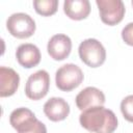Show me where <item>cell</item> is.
<instances>
[{
	"mask_svg": "<svg viewBox=\"0 0 133 133\" xmlns=\"http://www.w3.org/2000/svg\"><path fill=\"white\" fill-rule=\"evenodd\" d=\"M80 125L91 133H113L117 128L114 112L103 106H97L82 111Z\"/></svg>",
	"mask_w": 133,
	"mask_h": 133,
	"instance_id": "1",
	"label": "cell"
},
{
	"mask_svg": "<svg viewBox=\"0 0 133 133\" xmlns=\"http://www.w3.org/2000/svg\"><path fill=\"white\" fill-rule=\"evenodd\" d=\"M9 123L18 133H47L45 124L38 121L30 109L25 107L15 109L10 113Z\"/></svg>",
	"mask_w": 133,
	"mask_h": 133,
	"instance_id": "2",
	"label": "cell"
},
{
	"mask_svg": "<svg viewBox=\"0 0 133 133\" xmlns=\"http://www.w3.org/2000/svg\"><path fill=\"white\" fill-rule=\"evenodd\" d=\"M78 52L82 62L90 68L101 66L106 59V50L96 38H87L81 42Z\"/></svg>",
	"mask_w": 133,
	"mask_h": 133,
	"instance_id": "3",
	"label": "cell"
},
{
	"mask_svg": "<svg viewBox=\"0 0 133 133\" xmlns=\"http://www.w3.org/2000/svg\"><path fill=\"white\" fill-rule=\"evenodd\" d=\"M83 81V73L81 69L74 63L61 65L55 74V83L58 89L62 91H71L78 87Z\"/></svg>",
	"mask_w": 133,
	"mask_h": 133,
	"instance_id": "4",
	"label": "cell"
},
{
	"mask_svg": "<svg viewBox=\"0 0 133 133\" xmlns=\"http://www.w3.org/2000/svg\"><path fill=\"white\" fill-rule=\"evenodd\" d=\"M6 28L8 32L17 38H28L35 31V22L29 15L17 12L8 17Z\"/></svg>",
	"mask_w": 133,
	"mask_h": 133,
	"instance_id": "5",
	"label": "cell"
},
{
	"mask_svg": "<svg viewBox=\"0 0 133 133\" xmlns=\"http://www.w3.org/2000/svg\"><path fill=\"white\" fill-rule=\"evenodd\" d=\"M50 76L47 71L39 70L31 74L25 85V94L30 100H41L49 91Z\"/></svg>",
	"mask_w": 133,
	"mask_h": 133,
	"instance_id": "6",
	"label": "cell"
},
{
	"mask_svg": "<svg viewBox=\"0 0 133 133\" xmlns=\"http://www.w3.org/2000/svg\"><path fill=\"white\" fill-rule=\"evenodd\" d=\"M100 18L103 23L114 26L122 22L125 16V5L121 0H97Z\"/></svg>",
	"mask_w": 133,
	"mask_h": 133,
	"instance_id": "7",
	"label": "cell"
},
{
	"mask_svg": "<svg viewBox=\"0 0 133 133\" xmlns=\"http://www.w3.org/2000/svg\"><path fill=\"white\" fill-rule=\"evenodd\" d=\"M47 50L50 57L54 60H63L71 53L72 41L65 34H55L49 39Z\"/></svg>",
	"mask_w": 133,
	"mask_h": 133,
	"instance_id": "8",
	"label": "cell"
},
{
	"mask_svg": "<svg viewBox=\"0 0 133 133\" xmlns=\"http://www.w3.org/2000/svg\"><path fill=\"white\" fill-rule=\"evenodd\" d=\"M75 100L77 107L80 110L84 111L92 107L103 106V104L105 103V95L99 88L94 86H88L82 89L77 95Z\"/></svg>",
	"mask_w": 133,
	"mask_h": 133,
	"instance_id": "9",
	"label": "cell"
},
{
	"mask_svg": "<svg viewBox=\"0 0 133 133\" xmlns=\"http://www.w3.org/2000/svg\"><path fill=\"white\" fill-rule=\"evenodd\" d=\"M46 116L52 122H60L66 118L70 113V105L62 98L54 97L49 99L44 105Z\"/></svg>",
	"mask_w": 133,
	"mask_h": 133,
	"instance_id": "10",
	"label": "cell"
},
{
	"mask_svg": "<svg viewBox=\"0 0 133 133\" xmlns=\"http://www.w3.org/2000/svg\"><path fill=\"white\" fill-rule=\"evenodd\" d=\"M16 58L22 66L31 69L39 63L41 52L39 49L33 44H22L17 48Z\"/></svg>",
	"mask_w": 133,
	"mask_h": 133,
	"instance_id": "11",
	"label": "cell"
},
{
	"mask_svg": "<svg viewBox=\"0 0 133 133\" xmlns=\"http://www.w3.org/2000/svg\"><path fill=\"white\" fill-rule=\"evenodd\" d=\"M20 83V77L18 73L6 66L0 68V97L5 98L12 96Z\"/></svg>",
	"mask_w": 133,
	"mask_h": 133,
	"instance_id": "12",
	"label": "cell"
},
{
	"mask_svg": "<svg viewBox=\"0 0 133 133\" xmlns=\"http://www.w3.org/2000/svg\"><path fill=\"white\" fill-rule=\"evenodd\" d=\"M63 11L70 19L80 21L88 17L90 3L88 0H65L63 3Z\"/></svg>",
	"mask_w": 133,
	"mask_h": 133,
	"instance_id": "13",
	"label": "cell"
},
{
	"mask_svg": "<svg viewBox=\"0 0 133 133\" xmlns=\"http://www.w3.org/2000/svg\"><path fill=\"white\" fill-rule=\"evenodd\" d=\"M35 11L44 17H50L57 11L58 1L57 0H35L33 1Z\"/></svg>",
	"mask_w": 133,
	"mask_h": 133,
	"instance_id": "14",
	"label": "cell"
},
{
	"mask_svg": "<svg viewBox=\"0 0 133 133\" xmlns=\"http://www.w3.org/2000/svg\"><path fill=\"white\" fill-rule=\"evenodd\" d=\"M121 111L126 121L133 123V95L123 99L121 102Z\"/></svg>",
	"mask_w": 133,
	"mask_h": 133,
	"instance_id": "15",
	"label": "cell"
},
{
	"mask_svg": "<svg viewBox=\"0 0 133 133\" xmlns=\"http://www.w3.org/2000/svg\"><path fill=\"white\" fill-rule=\"evenodd\" d=\"M122 38L127 45L133 47V22L127 24L123 28V30H122Z\"/></svg>",
	"mask_w": 133,
	"mask_h": 133,
	"instance_id": "16",
	"label": "cell"
},
{
	"mask_svg": "<svg viewBox=\"0 0 133 133\" xmlns=\"http://www.w3.org/2000/svg\"><path fill=\"white\" fill-rule=\"evenodd\" d=\"M132 6H133V0H132Z\"/></svg>",
	"mask_w": 133,
	"mask_h": 133,
	"instance_id": "17",
	"label": "cell"
}]
</instances>
